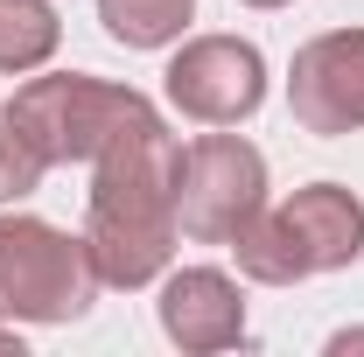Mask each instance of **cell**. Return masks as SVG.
<instances>
[{"mask_svg":"<svg viewBox=\"0 0 364 357\" xmlns=\"http://www.w3.org/2000/svg\"><path fill=\"white\" fill-rule=\"evenodd\" d=\"M176 176H182V140L154 119H140L91 161L85 196V245L105 287H147L176 260Z\"/></svg>","mask_w":364,"mask_h":357,"instance_id":"1","label":"cell"},{"mask_svg":"<svg viewBox=\"0 0 364 357\" xmlns=\"http://www.w3.org/2000/svg\"><path fill=\"white\" fill-rule=\"evenodd\" d=\"M238 273L259 280V287H294V280H316V273L358 267L364 260V203L343 182H309L294 189L287 203H273L231 238Z\"/></svg>","mask_w":364,"mask_h":357,"instance_id":"2","label":"cell"},{"mask_svg":"<svg viewBox=\"0 0 364 357\" xmlns=\"http://www.w3.org/2000/svg\"><path fill=\"white\" fill-rule=\"evenodd\" d=\"M7 112L49 169H63V161H98L127 127L154 119V98H140L134 85H105L91 70H56V78H28L7 98Z\"/></svg>","mask_w":364,"mask_h":357,"instance_id":"3","label":"cell"},{"mask_svg":"<svg viewBox=\"0 0 364 357\" xmlns=\"http://www.w3.org/2000/svg\"><path fill=\"white\" fill-rule=\"evenodd\" d=\"M98 267H91L85 231L70 238L49 218H0V322H77L98 302Z\"/></svg>","mask_w":364,"mask_h":357,"instance_id":"4","label":"cell"},{"mask_svg":"<svg viewBox=\"0 0 364 357\" xmlns=\"http://www.w3.org/2000/svg\"><path fill=\"white\" fill-rule=\"evenodd\" d=\"M267 211V154L238 134H203L182 147L176 176V224L196 245H231Z\"/></svg>","mask_w":364,"mask_h":357,"instance_id":"5","label":"cell"},{"mask_svg":"<svg viewBox=\"0 0 364 357\" xmlns=\"http://www.w3.org/2000/svg\"><path fill=\"white\" fill-rule=\"evenodd\" d=\"M168 78V105L196 127H238L267 105V56L238 36H196L176 49Z\"/></svg>","mask_w":364,"mask_h":357,"instance_id":"6","label":"cell"},{"mask_svg":"<svg viewBox=\"0 0 364 357\" xmlns=\"http://www.w3.org/2000/svg\"><path fill=\"white\" fill-rule=\"evenodd\" d=\"M287 105H294L301 134H322V140L358 134L364 127V28H329V36L294 49Z\"/></svg>","mask_w":364,"mask_h":357,"instance_id":"7","label":"cell"},{"mask_svg":"<svg viewBox=\"0 0 364 357\" xmlns=\"http://www.w3.org/2000/svg\"><path fill=\"white\" fill-rule=\"evenodd\" d=\"M161 329L182 351H231L245 343V294L218 267H182L161 287Z\"/></svg>","mask_w":364,"mask_h":357,"instance_id":"8","label":"cell"},{"mask_svg":"<svg viewBox=\"0 0 364 357\" xmlns=\"http://www.w3.org/2000/svg\"><path fill=\"white\" fill-rule=\"evenodd\" d=\"M63 43V21L49 0H0V78L43 70Z\"/></svg>","mask_w":364,"mask_h":357,"instance_id":"9","label":"cell"},{"mask_svg":"<svg viewBox=\"0 0 364 357\" xmlns=\"http://www.w3.org/2000/svg\"><path fill=\"white\" fill-rule=\"evenodd\" d=\"M189 14H196V0H98L105 36L127 49H168L189 28Z\"/></svg>","mask_w":364,"mask_h":357,"instance_id":"10","label":"cell"},{"mask_svg":"<svg viewBox=\"0 0 364 357\" xmlns=\"http://www.w3.org/2000/svg\"><path fill=\"white\" fill-rule=\"evenodd\" d=\"M43 176H49V161L36 154V140L14 127V112L0 105V203H21Z\"/></svg>","mask_w":364,"mask_h":357,"instance_id":"11","label":"cell"},{"mask_svg":"<svg viewBox=\"0 0 364 357\" xmlns=\"http://www.w3.org/2000/svg\"><path fill=\"white\" fill-rule=\"evenodd\" d=\"M329 351H364V329H343V336H329Z\"/></svg>","mask_w":364,"mask_h":357,"instance_id":"12","label":"cell"},{"mask_svg":"<svg viewBox=\"0 0 364 357\" xmlns=\"http://www.w3.org/2000/svg\"><path fill=\"white\" fill-rule=\"evenodd\" d=\"M0 351H14V357H21V336H14V322L0 329Z\"/></svg>","mask_w":364,"mask_h":357,"instance_id":"13","label":"cell"},{"mask_svg":"<svg viewBox=\"0 0 364 357\" xmlns=\"http://www.w3.org/2000/svg\"><path fill=\"white\" fill-rule=\"evenodd\" d=\"M245 7H287V0H245Z\"/></svg>","mask_w":364,"mask_h":357,"instance_id":"14","label":"cell"}]
</instances>
